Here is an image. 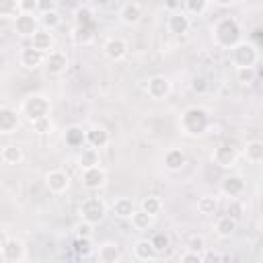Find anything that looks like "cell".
I'll return each mask as SVG.
<instances>
[{"instance_id": "2e32d148", "label": "cell", "mask_w": 263, "mask_h": 263, "mask_svg": "<svg viewBox=\"0 0 263 263\" xmlns=\"http://www.w3.org/2000/svg\"><path fill=\"white\" fill-rule=\"evenodd\" d=\"M127 51H129V45H127V41L121 39V37H109V39L103 43V53H105V58L111 60V62H121V60L127 55Z\"/></svg>"}, {"instance_id": "6da1fadb", "label": "cell", "mask_w": 263, "mask_h": 263, "mask_svg": "<svg viewBox=\"0 0 263 263\" xmlns=\"http://www.w3.org/2000/svg\"><path fill=\"white\" fill-rule=\"evenodd\" d=\"M212 127V115L203 107H187L179 115V129L187 138H201Z\"/></svg>"}, {"instance_id": "681fc988", "label": "cell", "mask_w": 263, "mask_h": 263, "mask_svg": "<svg viewBox=\"0 0 263 263\" xmlns=\"http://www.w3.org/2000/svg\"><path fill=\"white\" fill-rule=\"evenodd\" d=\"M214 4L220 6V8H230V6L236 4V0H214Z\"/></svg>"}, {"instance_id": "cb8c5ba5", "label": "cell", "mask_w": 263, "mask_h": 263, "mask_svg": "<svg viewBox=\"0 0 263 263\" xmlns=\"http://www.w3.org/2000/svg\"><path fill=\"white\" fill-rule=\"evenodd\" d=\"M134 210H136V201L132 197H117L111 203V212L119 220H129V216L134 214Z\"/></svg>"}, {"instance_id": "4316f807", "label": "cell", "mask_w": 263, "mask_h": 263, "mask_svg": "<svg viewBox=\"0 0 263 263\" xmlns=\"http://www.w3.org/2000/svg\"><path fill=\"white\" fill-rule=\"evenodd\" d=\"M0 158L6 162V164H21L25 160V150L18 146V144H6L2 146L0 150Z\"/></svg>"}, {"instance_id": "1f68e13d", "label": "cell", "mask_w": 263, "mask_h": 263, "mask_svg": "<svg viewBox=\"0 0 263 263\" xmlns=\"http://www.w3.org/2000/svg\"><path fill=\"white\" fill-rule=\"evenodd\" d=\"M195 208H197V212L201 214V216H214L216 214V210H218V197L216 195H201L199 199H197V203H195Z\"/></svg>"}, {"instance_id": "9a60e30c", "label": "cell", "mask_w": 263, "mask_h": 263, "mask_svg": "<svg viewBox=\"0 0 263 263\" xmlns=\"http://www.w3.org/2000/svg\"><path fill=\"white\" fill-rule=\"evenodd\" d=\"M189 29H191V16H189L187 12L175 10V12L168 14V18H166V31H168L171 35L181 37V35H185Z\"/></svg>"}, {"instance_id": "ac0fdd59", "label": "cell", "mask_w": 263, "mask_h": 263, "mask_svg": "<svg viewBox=\"0 0 263 263\" xmlns=\"http://www.w3.org/2000/svg\"><path fill=\"white\" fill-rule=\"evenodd\" d=\"M29 45H31L33 49L41 51V53H47L49 49H53V45H55V37H53V33H51L49 29L39 27V29L29 37Z\"/></svg>"}, {"instance_id": "52a82bcc", "label": "cell", "mask_w": 263, "mask_h": 263, "mask_svg": "<svg viewBox=\"0 0 263 263\" xmlns=\"http://www.w3.org/2000/svg\"><path fill=\"white\" fill-rule=\"evenodd\" d=\"M80 183L88 191H99V189H103L107 185V171L101 164L88 166V168H80Z\"/></svg>"}, {"instance_id": "83f0119b", "label": "cell", "mask_w": 263, "mask_h": 263, "mask_svg": "<svg viewBox=\"0 0 263 263\" xmlns=\"http://www.w3.org/2000/svg\"><path fill=\"white\" fill-rule=\"evenodd\" d=\"M129 222H132L134 230L144 232V230L152 228V224H154V216H150V214H148V212H144L142 208H136V210H134V214L129 216Z\"/></svg>"}, {"instance_id": "9c48e42d", "label": "cell", "mask_w": 263, "mask_h": 263, "mask_svg": "<svg viewBox=\"0 0 263 263\" xmlns=\"http://www.w3.org/2000/svg\"><path fill=\"white\" fill-rule=\"evenodd\" d=\"M70 66V60H68V53L62 51V49H49L45 53V60H43V68L49 76H62L66 74Z\"/></svg>"}, {"instance_id": "603a6c76", "label": "cell", "mask_w": 263, "mask_h": 263, "mask_svg": "<svg viewBox=\"0 0 263 263\" xmlns=\"http://www.w3.org/2000/svg\"><path fill=\"white\" fill-rule=\"evenodd\" d=\"M132 253H134V259H138V261H154V259L158 257V253L154 251L150 238H140V240H136L134 247H132Z\"/></svg>"}, {"instance_id": "277c9868", "label": "cell", "mask_w": 263, "mask_h": 263, "mask_svg": "<svg viewBox=\"0 0 263 263\" xmlns=\"http://www.w3.org/2000/svg\"><path fill=\"white\" fill-rule=\"evenodd\" d=\"M109 214V205L105 203L103 197L99 195H90V197H84L78 205V216L80 220H86L90 224H101Z\"/></svg>"}, {"instance_id": "8d00e7d4", "label": "cell", "mask_w": 263, "mask_h": 263, "mask_svg": "<svg viewBox=\"0 0 263 263\" xmlns=\"http://www.w3.org/2000/svg\"><path fill=\"white\" fill-rule=\"evenodd\" d=\"M210 0H185V12L189 16H199L208 10Z\"/></svg>"}, {"instance_id": "7dc6e473", "label": "cell", "mask_w": 263, "mask_h": 263, "mask_svg": "<svg viewBox=\"0 0 263 263\" xmlns=\"http://www.w3.org/2000/svg\"><path fill=\"white\" fill-rule=\"evenodd\" d=\"M49 10H58V0H37V12H49Z\"/></svg>"}, {"instance_id": "ba28073f", "label": "cell", "mask_w": 263, "mask_h": 263, "mask_svg": "<svg viewBox=\"0 0 263 263\" xmlns=\"http://www.w3.org/2000/svg\"><path fill=\"white\" fill-rule=\"evenodd\" d=\"M247 191V181L242 179V175H236V173H230V175H224L222 181H220V193L228 199H240Z\"/></svg>"}, {"instance_id": "e0dca14e", "label": "cell", "mask_w": 263, "mask_h": 263, "mask_svg": "<svg viewBox=\"0 0 263 263\" xmlns=\"http://www.w3.org/2000/svg\"><path fill=\"white\" fill-rule=\"evenodd\" d=\"M84 142H86V146L101 150V148H107L109 146L111 136H109L107 127H103V125H90L88 129H84Z\"/></svg>"}, {"instance_id": "b9f144b4", "label": "cell", "mask_w": 263, "mask_h": 263, "mask_svg": "<svg viewBox=\"0 0 263 263\" xmlns=\"http://www.w3.org/2000/svg\"><path fill=\"white\" fill-rule=\"evenodd\" d=\"M242 212H245V208H242L240 199H228V208H226V214H228L230 218H234L236 222H240V220H242Z\"/></svg>"}, {"instance_id": "7a4b0ae2", "label": "cell", "mask_w": 263, "mask_h": 263, "mask_svg": "<svg viewBox=\"0 0 263 263\" xmlns=\"http://www.w3.org/2000/svg\"><path fill=\"white\" fill-rule=\"evenodd\" d=\"M212 39L218 47L230 49L242 41V27L234 16H222L212 25Z\"/></svg>"}, {"instance_id": "60d3db41", "label": "cell", "mask_w": 263, "mask_h": 263, "mask_svg": "<svg viewBox=\"0 0 263 263\" xmlns=\"http://www.w3.org/2000/svg\"><path fill=\"white\" fill-rule=\"evenodd\" d=\"M31 129H33L35 134H41V136H47V134H51V129H53L51 117H43V119H37V121H33V123H31Z\"/></svg>"}, {"instance_id": "ee69618b", "label": "cell", "mask_w": 263, "mask_h": 263, "mask_svg": "<svg viewBox=\"0 0 263 263\" xmlns=\"http://www.w3.org/2000/svg\"><path fill=\"white\" fill-rule=\"evenodd\" d=\"M191 90H193L195 95H205V92L210 90V82H208L203 76H193V80H191Z\"/></svg>"}, {"instance_id": "ffe728a7", "label": "cell", "mask_w": 263, "mask_h": 263, "mask_svg": "<svg viewBox=\"0 0 263 263\" xmlns=\"http://www.w3.org/2000/svg\"><path fill=\"white\" fill-rule=\"evenodd\" d=\"M43 60H45V53L33 49L31 45L23 47L21 53H18V62H21V66L25 70H39V68H43Z\"/></svg>"}, {"instance_id": "44dd1931", "label": "cell", "mask_w": 263, "mask_h": 263, "mask_svg": "<svg viewBox=\"0 0 263 263\" xmlns=\"http://www.w3.org/2000/svg\"><path fill=\"white\" fill-rule=\"evenodd\" d=\"M142 16H144V10H142V6L138 2H127L119 10V21L125 27H136L142 21Z\"/></svg>"}, {"instance_id": "4fadbf2b", "label": "cell", "mask_w": 263, "mask_h": 263, "mask_svg": "<svg viewBox=\"0 0 263 263\" xmlns=\"http://www.w3.org/2000/svg\"><path fill=\"white\" fill-rule=\"evenodd\" d=\"M45 185L53 195H62L70 187V175L62 168H51L45 173Z\"/></svg>"}, {"instance_id": "7402d4cb", "label": "cell", "mask_w": 263, "mask_h": 263, "mask_svg": "<svg viewBox=\"0 0 263 263\" xmlns=\"http://www.w3.org/2000/svg\"><path fill=\"white\" fill-rule=\"evenodd\" d=\"M97 261H101V263H117V261H121V249H119V245L113 242V240H107V242L99 245V249H97Z\"/></svg>"}, {"instance_id": "d6a6232c", "label": "cell", "mask_w": 263, "mask_h": 263, "mask_svg": "<svg viewBox=\"0 0 263 263\" xmlns=\"http://www.w3.org/2000/svg\"><path fill=\"white\" fill-rule=\"evenodd\" d=\"M72 249H74V253H76L78 257H82V259L90 257V255L95 253V247H92V236H76V240H74Z\"/></svg>"}, {"instance_id": "e575fe53", "label": "cell", "mask_w": 263, "mask_h": 263, "mask_svg": "<svg viewBox=\"0 0 263 263\" xmlns=\"http://www.w3.org/2000/svg\"><path fill=\"white\" fill-rule=\"evenodd\" d=\"M234 70H236V72H234L236 82L242 84V86L253 84L255 78H257V70H255V66H245V68H234Z\"/></svg>"}, {"instance_id": "5bb4252c", "label": "cell", "mask_w": 263, "mask_h": 263, "mask_svg": "<svg viewBox=\"0 0 263 263\" xmlns=\"http://www.w3.org/2000/svg\"><path fill=\"white\" fill-rule=\"evenodd\" d=\"M21 125V113L10 105H0V134H14Z\"/></svg>"}, {"instance_id": "5b68a950", "label": "cell", "mask_w": 263, "mask_h": 263, "mask_svg": "<svg viewBox=\"0 0 263 263\" xmlns=\"http://www.w3.org/2000/svg\"><path fill=\"white\" fill-rule=\"evenodd\" d=\"M230 51V62L234 68H245V66H255L259 62V47L253 41H238L234 47L228 49Z\"/></svg>"}, {"instance_id": "8fae6325", "label": "cell", "mask_w": 263, "mask_h": 263, "mask_svg": "<svg viewBox=\"0 0 263 263\" xmlns=\"http://www.w3.org/2000/svg\"><path fill=\"white\" fill-rule=\"evenodd\" d=\"M236 160H238V152L230 142L218 144L212 152V162L218 164L220 168H232V166H236Z\"/></svg>"}, {"instance_id": "bcb514c9", "label": "cell", "mask_w": 263, "mask_h": 263, "mask_svg": "<svg viewBox=\"0 0 263 263\" xmlns=\"http://www.w3.org/2000/svg\"><path fill=\"white\" fill-rule=\"evenodd\" d=\"M92 228H95V224H90L86 220H80L76 224V236H92Z\"/></svg>"}, {"instance_id": "c3c4849f", "label": "cell", "mask_w": 263, "mask_h": 263, "mask_svg": "<svg viewBox=\"0 0 263 263\" xmlns=\"http://www.w3.org/2000/svg\"><path fill=\"white\" fill-rule=\"evenodd\" d=\"M187 249H193V251H205V240L203 236H191L189 242H187Z\"/></svg>"}, {"instance_id": "f546056e", "label": "cell", "mask_w": 263, "mask_h": 263, "mask_svg": "<svg viewBox=\"0 0 263 263\" xmlns=\"http://www.w3.org/2000/svg\"><path fill=\"white\" fill-rule=\"evenodd\" d=\"M245 158H247V162H251V164L263 162V142H259V140L247 142V146H245Z\"/></svg>"}, {"instance_id": "30bf717a", "label": "cell", "mask_w": 263, "mask_h": 263, "mask_svg": "<svg viewBox=\"0 0 263 263\" xmlns=\"http://www.w3.org/2000/svg\"><path fill=\"white\" fill-rule=\"evenodd\" d=\"M173 90V84L166 76L162 74H154L146 80V95L152 99V101H164Z\"/></svg>"}, {"instance_id": "f6af8a7d", "label": "cell", "mask_w": 263, "mask_h": 263, "mask_svg": "<svg viewBox=\"0 0 263 263\" xmlns=\"http://www.w3.org/2000/svg\"><path fill=\"white\" fill-rule=\"evenodd\" d=\"M18 12H29V14H37V0H16Z\"/></svg>"}, {"instance_id": "7c38bea8", "label": "cell", "mask_w": 263, "mask_h": 263, "mask_svg": "<svg viewBox=\"0 0 263 263\" xmlns=\"http://www.w3.org/2000/svg\"><path fill=\"white\" fill-rule=\"evenodd\" d=\"M39 16L37 14H29V12H18L14 18H12V29L18 37L23 39H29L37 29H39Z\"/></svg>"}, {"instance_id": "74e56055", "label": "cell", "mask_w": 263, "mask_h": 263, "mask_svg": "<svg viewBox=\"0 0 263 263\" xmlns=\"http://www.w3.org/2000/svg\"><path fill=\"white\" fill-rule=\"evenodd\" d=\"M150 242H152V247H154L156 253H162V251H166L171 247V238H168L166 232H154L150 236Z\"/></svg>"}, {"instance_id": "d590c367", "label": "cell", "mask_w": 263, "mask_h": 263, "mask_svg": "<svg viewBox=\"0 0 263 263\" xmlns=\"http://www.w3.org/2000/svg\"><path fill=\"white\" fill-rule=\"evenodd\" d=\"M140 208L144 210V212H148L150 216H158L160 212H162V201H160V197H156V195H148V197H144L142 201H140Z\"/></svg>"}, {"instance_id": "f1b7e54d", "label": "cell", "mask_w": 263, "mask_h": 263, "mask_svg": "<svg viewBox=\"0 0 263 263\" xmlns=\"http://www.w3.org/2000/svg\"><path fill=\"white\" fill-rule=\"evenodd\" d=\"M64 142L70 148H82L86 144L84 142V129L80 125H68L64 132Z\"/></svg>"}, {"instance_id": "ab89813d", "label": "cell", "mask_w": 263, "mask_h": 263, "mask_svg": "<svg viewBox=\"0 0 263 263\" xmlns=\"http://www.w3.org/2000/svg\"><path fill=\"white\" fill-rule=\"evenodd\" d=\"M18 14L16 0H0V18H14Z\"/></svg>"}, {"instance_id": "4dcf8cb0", "label": "cell", "mask_w": 263, "mask_h": 263, "mask_svg": "<svg viewBox=\"0 0 263 263\" xmlns=\"http://www.w3.org/2000/svg\"><path fill=\"white\" fill-rule=\"evenodd\" d=\"M95 31H97V23H92V25H76L74 27V41L86 45V43H90L95 39Z\"/></svg>"}, {"instance_id": "d6986e66", "label": "cell", "mask_w": 263, "mask_h": 263, "mask_svg": "<svg viewBox=\"0 0 263 263\" xmlns=\"http://www.w3.org/2000/svg\"><path fill=\"white\" fill-rule=\"evenodd\" d=\"M162 164H164L166 171H171V173H179V171L187 164V154H185L181 148L173 146V148L164 150V154H162Z\"/></svg>"}, {"instance_id": "d4e9b609", "label": "cell", "mask_w": 263, "mask_h": 263, "mask_svg": "<svg viewBox=\"0 0 263 263\" xmlns=\"http://www.w3.org/2000/svg\"><path fill=\"white\" fill-rule=\"evenodd\" d=\"M236 228H238V222H236L234 218H230L228 214L220 216V218L216 220V224H214V232H216V236H220V238H230V236L236 232Z\"/></svg>"}, {"instance_id": "3957f363", "label": "cell", "mask_w": 263, "mask_h": 263, "mask_svg": "<svg viewBox=\"0 0 263 263\" xmlns=\"http://www.w3.org/2000/svg\"><path fill=\"white\" fill-rule=\"evenodd\" d=\"M18 113L29 121H37V119H43V117H49L51 115V101L43 95V92H31L27 95L23 101H21V107H18Z\"/></svg>"}, {"instance_id": "f35d334b", "label": "cell", "mask_w": 263, "mask_h": 263, "mask_svg": "<svg viewBox=\"0 0 263 263\" xmlns=\"http://www.w3.org/2000/svg\"><path fill=\"white\" fill-rule=\"evenodd\" d=\"M74 21H76V25H92V23H97V21H95V12H92L90 8H86V6L76 8Z\"/></svg>"}, {"instance_id": "7bdbcfd3", "label": "cell", "mask_w": 263, "mask_h": 263, "mask_svg": "<svg viewBox=\"0 0 263 263\" xmlns=\"http://www.w3.org/2000/svg\"><path fill=\"white\" fill-rule=\"evenodd\" d=\"M181 263H203V253L201 251H193V249H185L179 255Z\"/></svg>"}, {"instance_id": "8992f818", "label": "cell", "mask_w": 263, "mask_h": 263, "mask_svg": "<svg viewBox=\"0 0 263 263\" xmlns=\"http://www.w3.org/2000/svg\"><path fill=\"white\" fill-rule=\"evenodd\" d=\"M27 257V247L21 238L16 236H8L2 245H0V259L6 263H21Z\"/></svg>"}, {"instance_id": "484cf974", "label": "cell", "mask_w": 263, "mask_h": 263, "mask_svg": "<svg viewBox=\"0 0 263 263\" xmlns=\"http://www.w3.org/2000/svg\"><path fill=\"white\" fill-rule=\"evenodd\" d=\"M76 162L80 168H88V166H97L101 164V156H99V150L97 148H90V146H82L78 156H76Z\"/></svg>"}, {"instance_id": "836d02e7", "label": "cell", "mask_w": 263, "mask_h": 263, "mask_svg": "<svg viewBox=\"0 0 263 263\" xmlns=\"http://www.w3.org/2000/svg\"><path fill=\"white\" fill-rule=\"evenodd\" d=\"M39 25H41L43 29L53 31V29H58V27L62 25V16H60V12H58V10L41 12V14H39Z\"/></svg>"}]
</instances>
